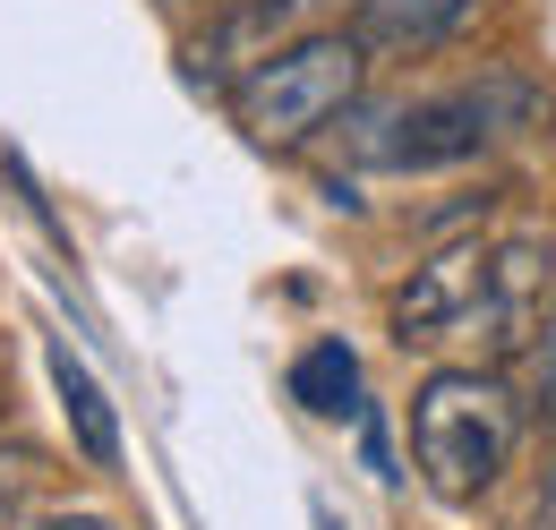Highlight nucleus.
I'll return each instance as SVG.
<instances>
[{
    "label": "nucleus",
    "instance_id": "1",
    "mask_svg": "<svg viewBox=\"0 0 556 530\" xmlns=\"http://www.w3.org/2000/svg\"><path fill=\"white\" fill-rule=\"evenodd\" d=\"M522 394L505 368H437L412 394V463L428 479V496L445 505H480L505 479L514 445H522Z\"/></svg>",
    "mask_w": 556,
    "mask_h": 530
},
{
    "label": "nucleus",
    "instance_id": "2",
    "mask_svg": "<svg viewBox=\"0 0 556 530\" xmlns=\"http://www.w3.org/2000/svg\"><path fill=\"white\" fill-rule=\"evenodd\" d=\"M522 121H540V86L480 77V86H454V94H412V103L359 112L343 146L359 163H377V172H454V163L488 154L496 137H514Z\"/></svg>",
    "mask_w": 556,
    "mask_h": 530
},
{
    "label": "nucleus",
    "instance_id": "3",
    "mask_svg": "<svg viewBox=\"0 0 556 530\" xmlns=\"http://www.w3.org/2000/svg\"><path fill=\"white\" fill-rule=\"evenodd\" d=\"M359 86H368V52L351 43V26H326V35H300V43H282L275 61H257L249 77H231L223 86V103H231V121L257 137V146H308L317 129H334L351 103H359Z\"/></svg>",
    "mask_w": 556,
    "mask_h": 530
},
{
    "label": "nucleus",
    "instance_id": "4",
    "mask_svg": "<svg viewBox=\"0 0 556 530\" xmlns=\"http://www.w3.org/2000/svg\"><path fill=\"white\" fill-rule=\"evenodd\" d=\"M548 308H556V231L488 240V282H480V317H471V326H488V351L522 359L548 326Z\"/></svg>",
    "mask_w": 556,
    "mask_h": 530
},
{
    "label": "nucleus",
    "instance_id": "5",
    "mask_svg": "<svg viewBox=\"0 0 556 530\" xmlns=\"http://www.w3.org/2000/svg\"><path fill=\"white\" fill-rule=\"evenodd\" d=\"M334 9H343V0H223L206 26L189 35V68H198L206 86H231V77H249L257 61H275L282 43L326 35Z\"/></svg>",
    "mask_w": 556,
    "mask_h": 530
},
{
    "label": "nucleus",
    "instance_id": "6",
    "mask_svg": "<svg viewBox=\"0 0 556 530\" xmlns=\"http://www.w3.org/2000/svg\"><path fill=\"white\" fill-rule=\"evenodd\" d=\"M480 282H488V240H445V249H428V257L394 282V300H386L394 342L412 351V342L463 333L471 317H480Z\"/></svg>",
    "mask_w": 556,
    "mask_h": 530
},
{
    "label": "nucleus",
    "instance_id": "7",
    "mask_svg": "<svg viewBox=\"0 0 556 530\" xmlns=\"http://www.w3.org/2000/svg\"><path fill=\"white\" fill-rule=\"evenodd\" d=\"M505 0H351V43L368 61H428L463 35H480Z\"/></svg>",
    "mask_w": 556,
    "mask_h": 530
},
{
    "label": "nucleus",
    "instance_id": "8",
    "mask_svg": "<svg viewBox=\"0 0 556 530\" xmlns=\"http://www.w3.org/2000/svg\"><path fill=\"white\" fill-rule=\"evenodd\" d=\"M52 394H61V411H70L77 454H86L94 470H121V419H112V402H103V386H94V368L77 359L70 342H52Z\"/></svg>",
    "mask_w": 556,
    "mask_h": 530
},
{
    "label": "nucleus",
    "instance_id": "9",
    "mask_svg": "<svg viewBox=\"0 0 556 530\" xmlns=\"http://www.w3.org/2000/svg\"><path fill=\"white\" fill-rule=\"evenodd\" d=\"M291 402L300 411H317V419H343L359 411V359H351V342H308L300 359H291Z\"/></svg>",
    "mask_w": 556,
    "mask_h": 530
},
{
    "label": "nucleus",
    "instance_id": "10",
    "mask_svg": "<svg viewBox=\"0 0 556 530\" xmlns=\"http://www.w3.org/2000/svg\"><path fill=\"white\" fill-rule=\"evenodd\" d=\"M522 411H556V308L540 326V342H531V394H522Z\"/></svg>",
    "mask_w": 556,
    "mask_h": 530
},
{
    "label": "nucleus",
    "instance_id": "11",
    "mask_svg": "<svg viewBox=\"0 0 556 530\" xmlns=\"http://www.w3.org/2000/svg\"><path fill=\"white\" fill-rule=\"evenodd\" d=\"M359 445H368V470H377V479H403L394 454H386V419H377V411H359Z\"/></svg>",
    "mask_w": 556,
    "mask_h": 530
},
{
    "label": "nucleus",
    "instance_id": "12",
    "mask_svg": "<svg viewBox=\"0 0 556 530\" xmlns=\"http://www.w3.org/2000/svg\"><path fill=\"white\" fill-rule=\"evenodd\" d=\"M9 530H112L103 514H17Z\"/></svg>",
    "mask_w": 556,
    "mask_h": 530
},
{
    "label": "nucleus",
    "instance_id": "13",
    "mask_svg": "<svg viewBox=\"0 0 556 530\" xmlns=\"http://www.w3.org/2000/svg\"><path fill=\"white\" fill-rule=\"evenodd\" d=\"M26 514V488H17V470H0V530Z\"/></svg>",
    "mask_w": 556,
    "mask_h": 530
},
{
    "label": "nucleus",
    "instance_id": "14",
    "mask_svg": "<svg viewBox=\"0 0 556 530\" xmlns=\"http://www.w3.org/2000/svg\"><path fill=\"white\" fill-rule=\"evenodd\" d=\"M531 530H556V463H548V488H540V522Z\"/></svg>",
    "mask_w": 556,
    "mask_h": 530
},
{
    "label": "nucleus",
    "instance_id": "15",
    "mask_svg": "<svg viewBox=\"0 0 556 530\" xmlns=\"http://www.w3.org/2000/svg\"><path fill=\"white\" fill-rule=\"evenodd\" d=\"M317 522H326V530H334V514H317Z\"/></svg>",
    "mask_w": 556,
    "mask_h": 530
}]
</instances>
